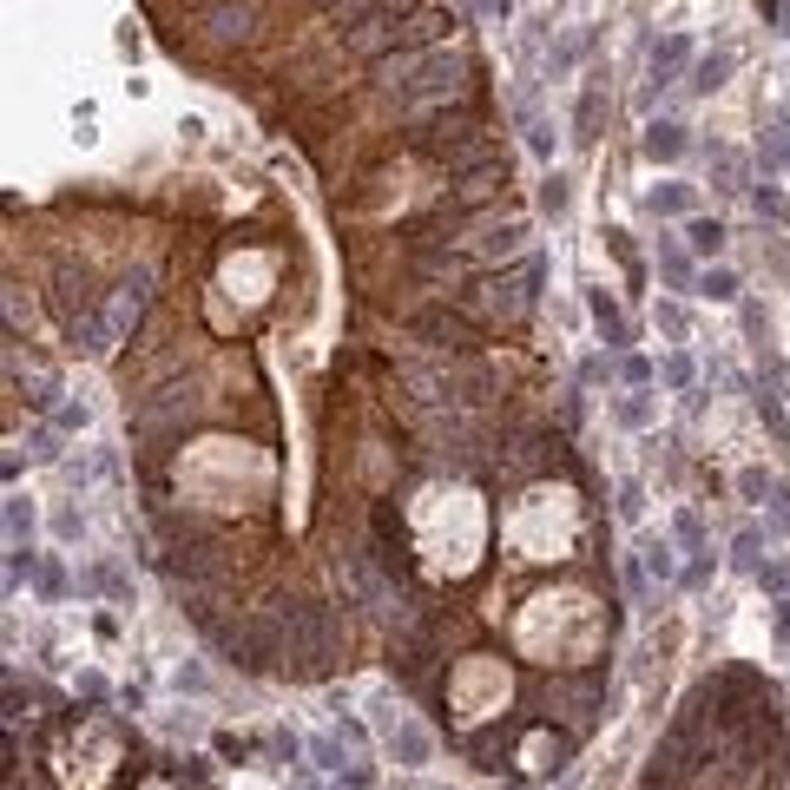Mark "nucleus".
I'll use <instances>...</instances> for the list:
<instances>
[{
	"label": "nucleus",
	"mask_w": 790,
	"mask_h": 790,
	"mask_svg": "<svg viewBox=\"0 0 790 790\" xmlns=\"http://www.w3.org/2000/svg\"><path fill=\"white\" fill-rule=\"evenodd\" d=\"M632 553L646 560V580H679V553H672V540H632Z\"/></svg>",
	"instance_id": "12"
},
{
	"label": "nucleus",
	"mask_w": 790,
	"mask_h": 790,
	"mask_svg": "<svg viewBox=\"0 0 790 790\" xmlns=\"http://www.w3.org/2000/svg\"><path fill=\"white\" fill-rule=\"evenodd\" d=\"M758 152H764V158H771V165H784V158H790V139H784V132H777V126H771V132H764V145H758Z\"/></svg>",
	"instance_id": "36"
},
{
	"label": "nucleus",
	"mask_w": 790,
	"mask_h": 790,
	"mask_svg": "<svg viewBox=\"0 0 790 790\" xmlns=\"http://www.w3.org/2000/svg\"><path fill=\"white\" fill-rule=\"evenodd\" d=\"M731 66H738V53L718 47V53H705V60H692V79H685V86H692L698 99H711V93H718V86L731 79Z\"/></svg>",
	"instance_id": "6"
},
{
	"label": "nucleus",
	"mask_w": 790,
	"mask_h": 790,
	"mask_svg": "<svg viewBox=\"0 0 790 790\" xmlns=\"http://www.w3.org/2000/svg\"><path fill=\"white\" fill-rule=\"evenodd\" d=\"M685 126L679 119H646V158H659V165H672V158H685Z\"/></svg>",
	"instance_id": "7"
},
{
	"label": "nucleus",
	"mask_w": 790,
	"mask_h": 790,
	"mask_svg": "<svg viewBox=\"0 0 790 790\" xmlns=\"http://www.w3.org/2000/svg\"><path fill=\"white\" fill-rule=\"evenodd\" d=\"M652 323L665 330V343H685V336H692V316H685V303H652Z\"/></svg>",
	"instance_id": "18"
},
{
	"label": "nucleus",
	"mask_w": 790,
	"mask_h": 790,
	"mask_svg": "<svg viewBox=\"0 0 790 790\" xmlns=\"http://www.w3.org/2000/svg\"><path fill=\"white\" fill-rule=\"evenodd\" d=\"M672 534H679V547H685V553H698V547H705V521H698V507H679Z\"/></svg>",
	"instance_id": "23"
},
{
	"label": "nucleus",
	"mask_w": 790,
	"mask_h": 790,
	"mask_svg": "<svg viewBox=\"0 0 790 790\" xmlns=\"http://www.w3.org/2000/svg\"><path fill=\"white\" fill-rule=\"evenodd\" d=\"M172 685H178V692H211V672H205V665H178V672H172Z\"/></svg>",
	"instance_id": "30"
},
{
	"label": "nucleus",
	"mask_w": 790,
	"mask_h": 790,
	"mask_svg": "<svg viewBox=\"0 0 790 790\" xmlns=\"http://www.w3.org/2000/svg\"><path fill=\"white\" fill-rule=\"evenodd\" d=\"M586 316H593V330H600L606 349H626L632 330H626V316H619V303L606 297V290H586Z\"/></svg>",
	"instance_id": "4"
},
{
	"label": "nucleus",
	"mask_w": 790,
	"mask_h": 790,
	"mask_svg": "<svg viewBox=\"0 0 790 790\" xmlns=\"http://www.w3.org/2000/svg\"><path fill=\"white\" fill-rule=\"evenodd\" d=\"M725 244H731L725 218H685V251L692 257H725Z\"/></svg>",
	"instance_id": "5"
},
{
	"label": "nucleus",
	"mask_w": 790,
	"mask_h": 790,
	"mask_svg": "<svg viewBox=\"0 0 790 790\" xmlns=\"http://www.w3.org/2000/svg\"><path fill=\"white\" fill-rule=\"evenodd\" d=\"M573 126H580L573 139H593V126H600V86H586V93H580V119H573Z\"/></svg>",
	"instance_id": "27"
},
{
	"label": "nucleus",
	"mask_w": 790,
	"mask_h": 790,
	"mask_svg": "<svg viewBox=\"0 0 790 790\" xmlns=\"http://www.w3.org/2000/svg\"><path fill=\"white\" fill-rule=\"evenodd\" d=\"M659 277H665V284H672V290H692V284H698V270H692V251H685L679 237H665V244H659Z\"/></svg>",
	"instance_id": "11"
},
{
	"label": "nucleus",
	"mask_w": 790,
	"mask_h": 790,
	"mask_svg": "<svg viewBox=\"0 0 790 790\" xmlns=\"http://www.w3.org/2000/svg\"><path fill=\"white\" fill-rule=\"evenodd\" d=\"M711 573H718V560H711V553L698 547L692 560H685V567H679V586H711Z\"/></svg>",
	"instance_id": "25"
},
{
	"label": "nucleus",
	"mask_w": 790,
	"mask_h": 790,
	"mask_svg": "<svg viewBox=\"0 0 790 790\" xmlns=\"http://www.w3.org/2000/svg\"><path fill=\"white\" fill-rule=\"evenodd\" d=\"M211 27H218L224 40H231V33H244V27H251V14H244V7H237V14H231V7H218V14H211Z\"/></svg>",
	"instance_id": "32"
},
{
	"label": "nucleus",
	"mask_w": 790,
	"mask_h": 790,
	"mask_svg": "<svg viewBox=\"0 0 790 790\" xmlns=\"http://www.w3.org/2000/svg\"><path fill=\"white\" fill-rule=\"evenodd\" d=\"M751 198H758L764 218H784V191H777V185H751Z\"/></svg>",
	"instance_id": "33"
},
{
	"label": "nucleus",
	"mask_w": 790,
	"mask_h": 790,
	"mask_svg": "<svg viewBox=\"0 0 790 790\" xmlns=\"http://www.w3.org/2000/svg\"><path fill=\"white\" fill-rule=\"evenodd\" d=\"M389 758L402 764V771H428V764H435V731L415 725V718H395V731H389Z\"/></svg>",
	"instance_id": "3"
},
{
	"label": "nucleus",
	"mask_w": 790,
	"mask_h": 790,
	"mask_svg": "<svg viewBox=\"0 0 790 790\" xmlns=\"http://www.w3.org/2000/svg\"><path fill=\"white\" fill-rule=\"evenodd\" d=\"M139 310H145V277H126L119 290H106V310L86 323V349H93V356H112V349L132 336Z\"/></svg>",
	"instance_id": "2"
},
{
	"label": "nucleus",
	"mask_w": 790,
	"mask_h": 790,
	"mask_svg": "<svg viewBox=\"0 0 790 790\" xmlns=\"http://www.w3.org/2000/svg\"><path fill=\"white\" fill-rule=\"evenodd\" d=\"M53 428H60V435H86V428H93V409H86V402H60V409H53Z\"/></svg>",
	"instance_id": "22"
},
{
	"label": "nucleus",
	"mask_w": 790,
	"mask_h": 790,
	"mask_svg": "<svg viewBox=\"0 0 790 790\" xmlns=\"http://www.w3.org/2000/svg\"><path fill=\"white\" fill-rule=\"evenodd\" d=\"M303 758H310L316 771H330V777H343L349 764H356V758H343V744H336V738H310V744H303Z\"/></svg>",
	"instance_id": "16"
},
{
	"label": "nucleus",
	"mask_w": 790,
	"mask_h": 790,
	"mask_svg": "<svg viewBox=\"0 0 790 790\" xmlns=\"http://www.w3.org/2000/svg\"><path fill=\"white\" fill-rule=\"evenodd\" d=\"M764 540H771L764 527H744V534L731 540V560H738L744 573H758V567H764Z\"/></svg>",
	"instance_id": "17"
},
{
	"label": "nucleus",
	"mask_w": 790,
	"mask_h": 790,
	"mask_svg": "<svg viewBox=\"0 0 790 790\" xmlns=\"http://www.w3.org/2000/svg\"><path fill=\"white\" fill-rule=\"evenodd\" d=\"M738 270L731 264H705L698 270V284H692V297H705V303H738Z\"/></svg>",
	"instance_id": "9"
},
{
	"label": "nucleus",
	"mask_w": 790,
	"mask_h": 790,
	"mask_svg": "<svg viewBox=\"0 0 790 790\" xmlns=\"http://www.w3.org/2000/svg\"><path fill=\"white\" fill-rule=\"evenodd\" d=\"M698 198H692V185H679V178H672V185H652L646 191V211L652 218H698Z\"/></svg>",
	"instance_id": "8"
},
{
	"label": "nucleus",
	"mask_w": 790,
	"mask_h": 790,
	"mask_svg": "<svg viewBox=\"0 0 790 790\" xmlns=\"http://www.w3.org/2000/svg\"><path fill=\"white\" fill-rule=\"evenodd\" d=\"M47 527H53V540H60V547H73V540L86 534V514H79L73 501H60V507H53V521H47Z\"/></svg>",
	"instance_id": "19"
},
{
	"label": "nucleus",
	"mask_w": 790,
	"mask_h": 790,
	"mask_svg": "<svg viewBox=\"0 0 790 790\" xmlns=\"http://www.w3.org/2000/svg\"><path fill=\"white\" fill-rule=\"evenodd\" d=\"M343 790H376V764H349V771H343Z\"/></svg>",
	"instance_id": "35"
},
{
	"label": "nucleus",
	"mask_w": 790,
	"mask_h": 790,
	"mask_svg": "<svg viewBox=\"0 0 790 790\" xmlns=\"http://www.w3.org/2000/svg\"><path fill=\"white\" fill-rule=\"evenodd\" d=\"M27 534H33V507H27V494H7V540H14V547H27Z\"/></svg>",
	"instance_id": "20"
},
{
	"label": "nucleus",
	"mask_w": 790,
	"mask_h": 790,
	"mask_svg": "<svg viewBox=\"0 0 790 790\" xmlns=\"http://www.w3.org/2000/svg\"><path fill=\"white\" fill-rule=\"evenodd\" d=\"M758 586L771 593V600H790V567H784V560H764V567H758Z\"/></svg>",
	"instance_id": "24"
},
{
	"label": "nucleus",
	"mask_w": 790,
	"mask_h": 790,
	"mask_svg": "<svg viewBox=\"0 0 790 790\" xmlns=\"http://www.w3.org/2000/svg\"><path fill=\"white\" fill-rule=\"evenodd\" d=\"M521 244H527V224H521V218H507V224H488V231L474 237V251H481V257H514V251H521Z\"/></svg>",
	"instance_id": "10"
},
{
	"label": "nucleus",
	"mask_w": 790,
	"mask_h": 790,
	"mask_svg": "<svg viewBox=\"0 0 790 790\" xmlns=\"http://www.w3.org/2000/svg\"><path fill=\"white\" fill-rule=\"evenodd\" d=\"M527 145H534L540 158H553V145H560V132H553L547 119H534V126H527Z\"/></svg>",
	"instance_id": "31"
},
{
	"label": "nucleus",
	"mask_w": 790,
	"mask_h": 790,
	"mask_svg": "<svg viewBox=\"0 0 790 790\" xmlns=\"http://www.w3.org/2000/svg\"><path fill=\"white\" fill-rule=\"evenodd\" d=\"M435 790H455V784H435Z\"/></svg>",
	"instance_id": "39"
},
{
	"label": "nucleus",
	"mask_w": 790,
	"mask_h": 790,
	"mask_svg": "<svg viewBox=\"0 0 790 790\" xmlns=\"http://www.w3.org/2000/svg\"><path fill=\"white\" fill-rule=\"evenodd\" d=\"M468 86V60L461 53H428V60H409V79L395 86L402 106H435V99H455Z\"/></svg>",
	"instance_id": "1"
},
{
	"label": "nucleus",
	"mask_w": 790,
	"mask_h": 790,
	"mask_svg": "<svg viewBox=\"0 0 790 790\" xmlns=\"http://www.w3.org/2000/svg\"><path fill=\"white\" fill-rule=\"evenodd\" d=\"M165 731H172V738H198L205 725H198V711H191V705H172V711H165Z\"/></svg>",
	"instance_id": "28"
},
{
	"label": "nucleus",
	"mask_w": 790,
	"mask_h": 790,
	"mask_svg": "<svg viewBox=\"0 0 790 790\" xmlns=\"http://www.w3.org/2000/svg\"><path fill=\"white\" fill-rule=\"evenodd\" d=\"M777 494V474L771 468H758V461H751V468H738V501L744 507H764Z\"/></svg>",
	"instance_id": "14"
},
{
	"label": "nucleus",
	"mask_w": 790,
	"mask_h": 790,
	"mask_svg": "<svg viewBox=\"0 0 790 790\" xmlns=\"http://www.w3.org/2000/svg\"><path fill=\"white\" fill-rule=\"evenodd\" d=\"M659 376L672 382V389H692V382H698V363H692V356H685V349H672V356H665V363H659Z\"/></svg>",
	"instance_id": "21"
},
{
	"label": "nucleus",
	"mask_w": 790,
	"mask_h": 790,
	"mask_svg": "<svg viewBox=\"0 0 790 790\" xmlns=\"http://www.w3.org/2000/svg\"><path fill=\"white\" fill-rule=\"evenodd\" d=\"M40 593H47V600H60V593H66V567H60V560L40 567Z\"/></svg>",
	"instance_id": "34"
},
{
	"label": "nucleus",
	"mask_w": 790,
	"mask_h": 790,
	"mask_svg": "<svg viewBox=\"0 0 790 790\" xmlns=\"http://www.w3.org/2000/svg\"><path fill=\"white\" fill-rule=\"evenodd\" d=\"M580 382H606V356H586V363H580Z\"/></svg>",
	"instance_id": "37"
},
{
	"label": "nucleus",
	"mask_w": 790,
	"mask_h": 790,
	"mask_svg": "<svg viewBox=\"0 0 790 790\" xmlns=\"http://www.w3.org/2000/svg\"><path fill=\"white\" fill-rule=\"evenodd\" d=\"M646 514V488L639 481H619V521H639Z\"/></svg>",
	"instance_id": "29"
},
{
	"label": "nucleus",
	"mask_w": 790,
	"mask_h": 790,
	"mask_svg": "<svg viewBox=\"0 0 790 790\" xmlns=\"http://www.w3.org/2000/svg\"><path fill=\"white\" fill-rule=\"evenodd\" d=\"M652 376H659V363H646V356H626V363H619V382H626V389H652Z\"/></svg>",
	"instance_id": "26"
},
{
	"label": "nucleus",
	"mask_w": 790,
	"mask_h": 790,
	"mask_svg": "<svg viewBox=\"0 0 790 790\" xmlns=\"http://www.w3.org/2000/svg\"><path fill=\"white\" fill-rule=\"evenodd\" d=\"M652 415H659V402H652L646 389H626V395L613 402V422L632 428V435H639V428H652Z\"/></svg>",
	"instance_id": "13"
},
{
	"label": "nucleus",
	"mask_w": 790,
	"mask_h": 790,
	"mask_svg": "<svg viewBox=\"0 0 790 790\" xmlns=\"http://www.w3.org/2000/svg\"><path fill=\"white\" fill-rule=\"evenodd\" d=\"M567 205H573V178L567 172H547V178H540V211H547V218H567Z\"/></svg>",
	"instance_id": "15"
},
{
	"label": "nucleus",
	"mask_w": 790,
	"mask_h": 790,
	"mask_svg": "<svg viewBox=\"0 0 790 790\" xmlns=\"http://www.w3.org/2000/svg\"><path fill=\"white\" fill-rule=\"evenodd\" d=\"M777 632L790 639V600H777Z\"/></svg>",
	"instance_id": "38"
}]
</instances>
